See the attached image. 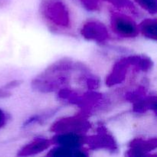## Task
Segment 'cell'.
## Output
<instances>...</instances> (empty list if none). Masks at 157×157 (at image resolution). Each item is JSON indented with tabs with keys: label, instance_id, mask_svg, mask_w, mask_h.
Masks as SVG:
<instances>
[{
	"label": "cell",
	"instance_id": "obj_1",
	"mask_svg": "<svg viewBox=\"0 0 157 157\" xmlns=\"http://www.w3.org/2000/svg\"><path fill=\"white\" fill-rule=\"evenodd\" d=\"M41 14L48 26L54 30L64 32L72 28V15L67 6L60 0H44Z\"/></svg>",
	"mask_w": 157,
	"mask_h": 157
},
{
	"label": "cell",
	"instance_id": "obj_2",
	"mask_svg": "<svg viewBox=\"0 0 157 157\" xmlns=\"http://www.w3.org/2000/svg\"><path fill=\"white\" fill-rule=\"evenodd\" d=\"M111 28L116 35L122 38H133L140 35L139 25L125 14H113L111 16Z\"/></svg>",
	"mask_w": 157,
	"mask_h": 157
},
{
	"label": "cell",
	"instance_id": "obj_3",
	"mask_svg": "<svg viewBox=\"0 0 157 157\" xmlns=\"http://www.w3.org/2000/svg\"><path fill=\"white\" fill-rule=\"evenodd\" d=\"M80 32L85 39L91 41H104L109 37L107 27L101 21L95 19H90L85 21Z\"/></svg>",
	"mask_w": 157,
	"mask_h": 157
},
{
	"label": "cell",
	"instance_id": "obj_4",
	"mask_svg": "<svg viewBox=\"0 0 157 157\" xmlns=\"http://www.w3.org/2000/svg\"><path fill=\"white\" fill-rule=\"evenodd\" d=\"M52 143L58 147H65L72 150H78L84 146L85 138L80 133L64 132L57 133L56 136L52 139Z\"/></svg>",
	"mask_w": 157,
	"mask_h": 157
},
{
	"label": "cell",
	"instance_id": "obj_5",
	"mask_svg": "<svg viewBox=\"0 0 157 157\" xmlns=\"http://www.w3.org/2000/svg\"><path fill=\"white\" fill-rule=\"evenodd\" d=\"M51 145H52V142L44 138H38V139L34 140L32 142L26 145L22 149L21 151V155L23 156L35 155L47 150Z\"/></svg>",
	"mask_w": 157,
	"mask_h": 157
},
{
	"label": "cell",
	"instance_id": "obj_6",
	"mask_svg": "<svg viewBox=\"0 0 157 157\" xmlns=\"http://www.w3.org/2000/svg\"><path fill=\"white\" fill-rule=\"evenodd\" d=\"M140 34L148 39L156 41L157 24L156 18H147L139 25Z\"/></svg>",
	"mask_w": 157,
	"mask_h": 157
},
{
	"label": "cell",
	"instance_id": "obj_7",
	"mask_svg": "<svg viewBox=\"0 0 157 157\" xmlns=\"http://www.w3.org/2000/svg\"><path fill=\"white\" fill-rule=\"evenodd\" d=\"M48 156H87L86 153L82 152L80 149L78 150H72V149L65 148V147L56 146L55 148L50 150Z\"/></svg>",
	"mask_w": 157,
	"mask_h": 157
},
{
	"label": "cell",
	"instance_id": "obj_8",
	"mask_svg": "<svg viewBox=\"0 0 157 157\" xmlns=\"http://www.w3.org/2000/svg\"><path fill=\"white\" fill-rule=\"evenodd\" d=\"M141 8L151 14L156 12V0H136Z\"/></svg>",
	"mask_w": 157,
	"mask_h": 157
},
{
	"label": "cell",
	"instance_id": "obj_9",
	"mask_svg": "<svg viewBox=\"0 0 157 157\" xmlns=\"http://www.w3.org/2000/svg\"><path fill=\"white\" fill-rule=\"evenodd\" d=\"M6 120V115H5L4 112L2 110H0V127L4 125Z\"/></svg>",
	"mask_w": 157,
	"mask_h": 157
}]
</instances>
